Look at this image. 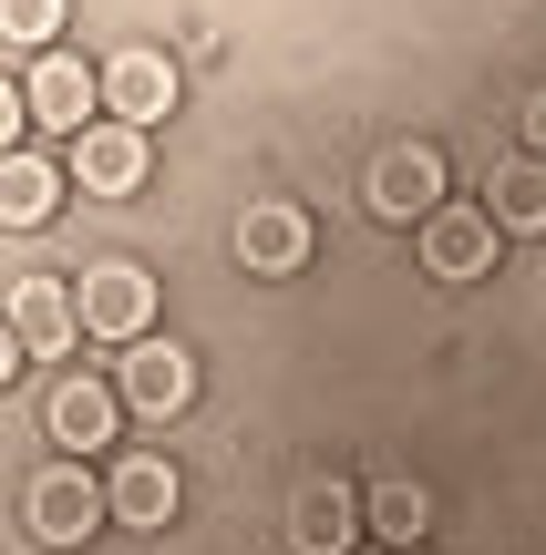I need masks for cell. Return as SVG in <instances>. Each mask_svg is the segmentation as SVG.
I'll return each mask as SVG.
<instances>
[{"label":"cell","instance_id":"obj_1","mask_svg":"<svg viewBox=\"0 0 546 555\" xmlns=\"http://www.w3.org/2000/svg\"><path fill=\"white\" fill-rule=\"evenodd\" d=\"M21 515H31V535H41V545H82L103 515H114V494H103L82 463H41L31 494H21Z\"/></svg>","mask_w":546,"mask_h":555},{"label":"cell","instance_id":"obj_2","mask_svg":"<svg viewBox=\"0 0 546 555\" xmlns=\"http://www.w3.org/2000/svg\"><path fill=\"white\" fill-rule=\"evenodd\" d=\"M73 309H82L93 339H155V278H144L135 258H103V268H82Z\"/></svg>","mask_w":546,"mask_h":555},{"label":"cell","instance_id":"obj_3","mask_svg":"<svg viewBox=\"0 0 546 555\" xmlns=\"http://www.w3.org/2000/svg\"><path fill=\"white\" fill-rule=\"evenodd\" d=\"M361 515L371 504L351 494L341 474L300 483V504H289V555H361Z\"/></svg>","mask_w":546,"mask_h":555},{"label":"cell","instance_id":"obj_4","mask_svg":"<svg viewBox=\"0 0 546 555\" xmlns=\"http://www.w3.org/2000/svg\"><path fill=\"white\" fill-rule=\"evenodd\" d=\"M433 206H444V155H433V144H392V155L371 165V217L382 227H423Z\"/></svg>","mask_w":546,"mask_h":555},{"label":"cell","instance_id":"obj_5","mask_svg":"<svg viewBox=\"0 0 546 555\" xmlns=\"http://www.w3.org/2000/svg\"><path fill=\"white\" fill-rule=\"evenodd\" d=\"M114 391L135 401V412H186L196 401V360L176 350V339H124V371H114Z\"/></svg>","mask_w":546,"mask_h":555},{"label":"cell","instance_id":"obj_6","mask_svg":"<svg viewBox=\"0 0 546 555\" xmlns=\"http://www.w3.org/2000/svg\"><path fill=\"white\" fill-rule=\"evenodd\" d=\"M21 103H31V124H52V134H93L103 82L82 73L73 52H41V62H31V82H21Z\"/></svg>","mask_w":546,"mask_h":555},{"label":"cell","instance_id":"obj_7","mask_svg":"<svg viewBox=\"0 0 546 555\" xmlns=\"http://www.w3.org/2000/svg\"><path fill=\"white\" fill-rule=\"evenodd\" d=\"M73 185L82 196H135L144 185V124L103 114L93 134H73Z\"/></svg>","mask_w":546,"mask_h":555},{"label":"cell","instance_id":"obj_8","mask_svg":"<svg viewBox=\"0 0 546 555\" xmlns=\"http://www.w3.org/2000/svg\"><path fill=\"white\" fill-rule=\"evenodd\" d=\"M495 237H506V227H495L485 206H433V217H423V268L433 278H485Z\"/></svg>","mask_w":546,"mask_h":555},{"label":"cell","instance_id":"obj_9","mask_svg":"<svg viewBox=\"0 0 546 555\" xmlns=\"http://www.w3.org/2000/svg\"><path fill=\"white\" fill-rule=\"evenodd\" d=\"M300 258H309V217H300L289 196H258V206L238 217V268H247V278H289Z\"/></svg>","mask_w":546,"mask_h":555},{"label":"cell","instance_id":"obj_10","mask_svg":"<svg viewBox=\"0 0 546 555\" xmlns=\"http://www.w3.org/2000/svg\"><path fill=\"white\" fill-rule=\"evenodd\" d=\"M103 114L165 124V114H176V62H165V52H114V62H103Z\"/></svg>","mask_w":546,"mask_h":555},{"label":"cell","instance_id":"obj_11","mask_svg":"<svg viewBox=\"0 0 546 555\" xmlns=\"http://www.w3.org/2000/svg\"><path fill=\"white\" fill-rule=\"evenodd\" d=\"M11 330H21V350H31V360H62V350H73V330H82V309H73L62 278H21V288H11Z\"/></svg>","mask_w":546,"mask_h":555},{"label":"cell","instance_id":"obj_12","mask_svg":"<svg viewBox=\"0 0 546 555\" xmlns=\"http://www.w3.org/2000/svg\"><path fill=\"white\" fill-rule=\"evenodd\" d=\"M103 494H114V515H124V525H165L186 483H176V463H165V453H124L114 474H103Z\"/></svg>","mask_w":546,"mask_h":555},{"label":"cell","instance_id":"obj_13","mask_svg":"<svg viewBox=\"0 0 546 555\" xmlns=\"http://www.w3.org/2000/svg\"><path fill=\"white\" fill-rule=\"evenodd\" d=\"M485 217L506 227V237H546V155H516V165H495V185H485Z\"/></svg>","mask_w":546,"mask_h":555},{"label":"cell","instance_id":"obj_14","mask_svg":"<svg viewBox=\"0 0 546 555\" xmlns=\"http://www.w3.org/2000/svg\"><path fill=\"white\" fill-rule=\"evenodd\" d=\"M114 412H124L114 380H62L41 422H52V442H82V453H93V442H114Z\"/></svg>","mask_w":546,"mask_h":555},{"label":"cell","instance_id":"obj_15","mask_svg":"<svg viewBox=\"0 0 546 555\" xmlns=\"http://www.w3.org/2000/svg\"><path fill=\"white\" fill-rule=\"evenodd\" d=\"M62 176H73V165L11 155V165H0V217H11V227H52V206H62Z\"/></svg>","mask_w":546,"mask_h":555},{"label":"cell","instance_id":"obj_16","mask_svg":"<svg viewBox=\"0 0 546 555\" xmlns=\"http://www.w3.org/2000/svg\"><path fill=\"white\" fill-rule=\"evenodd\" d=\"M423 525H433L423 483H382V494H371V535H382V545H423Z\"/></svg>","mask_w":546,"mask_h":555},{"label":"cell","instance_id":"obj_17","mask_svg":"<svg viewBox=\"0 0 546 555\" xmlns=\"http://www.w3.org/2000/svg\"><path fill=\"white\" fill-rule=\"evenodd\" d=\"M52 21H62V0H0V31L11 41H52Z\"/></svg>","mask_w":546,"mask_h":555},{"label":"cell","instance_id":"obj_18","mask_svg":"<svg viewBox=\"0 0 546 555\" xmlns=\"http://www.w3.org/2000/svg\"><path fill=\"white\" fill-rule=\"evenodd\" d=\"M526 155H546V93L526 103Z\"/></svg>","mask_w":546,"mask_h":555},{"label":"cell","instance_id":"obj_19","mask_svg":"<svg viewBox=\"0 0 546 555\" xmlns=\"http://www.w3.org/2000/svg\"><path fill=\"white\" fill-rule=\"evenodd\" d=\"M371 555H423V545H371Z\"/></svg>","mask_w":546,"mask_h":555}]
</instances>
